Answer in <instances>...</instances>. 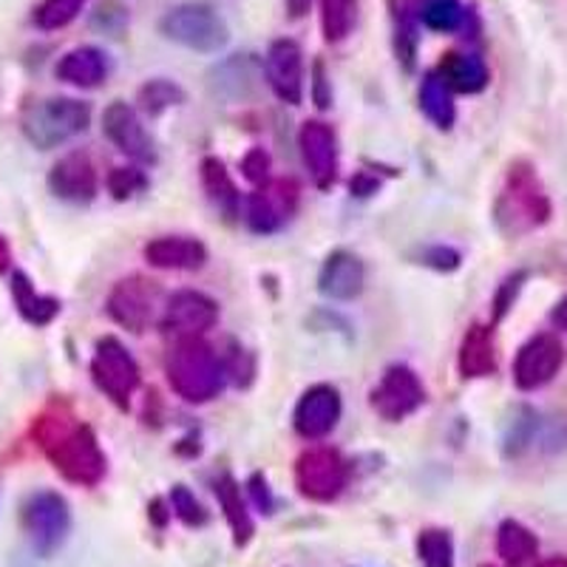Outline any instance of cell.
I'll return each mask as SVG.
<instances>
[{
    "instance_id": "1",
    "label": "cell",
    "mask_w": 567,
    "mask_h": 567,
    "mask_svg": "<svg viewBox=\"0 0 567 567\" xmlns=\"http://www.w3.org/2000/svg\"><path fill=\"white\" fill-rule=\"evenodd\" d=\"M34 440L49 457V463L58 468L60 477L69 483L94 488L103 483L109 460L100 449L97 434L91 432V425L80 423L65 406H49L32 429Z\"/></svg>"
},
{
    "instance_id": "2",
    "label": "cell",
    "mask_w": 567,
    "mask_h": 567,
    "mask_svg": "<svg viewBox=\"0 0 567 567\" xmlns=\"http://www.w3.org/2000/svg\"><path fill=\"white\" fill-rule=\"evenodd\" d=\"M165 374L168 383L185 403H210L213 398H219L225 389V361L221 354L210 347L207 341L196 338H179L171 347L168 361H165Z\"/></svg>"
},
{
    "instance_id": "3",
    "label": "cell",
    "mask_w": 567,
    "mask_h": 567,
    "mask_svg": "<svg viewBox=\"0 0 567 567\" xmlns=\"http://www.w3.org/2000/svg\"><path fill=\"white\" fill-rule=\"evenodd\" d=\"M159 32L187 52L219 54L230 43V29L219 9L205 0H187L159 20Z\"/></svg>"
},
{
    "instance_id": "4",
    "label": "cell",
    "mask_w": 567,
    "mask_h": 567,
    "mask_svg": "<svg viewBox=\"0 0 567 567\" xmlns=\"http://www.w3.org/2000/svg\"><path fill=\"white\" fill-rule=\"evenodd\" d=\"M91 123V105L83 100L49 97L23 114V134L34 148L52 151L83 134Z\"/></svg>"
},
{
    "instance_id": "5",
    "label": "cell",
    "mask_w": 567,
    "mask_h": 567,
    "mask_svg": "<svg viewBox=\"0 0 567 567\" xmlns=\"http://www.w3.org/2000/svg\"><path fill=\"white\" fill-rule=\"evenodd\" d=\"M23 530L32 550L43 559L58 554L71 530V511L58 491H38L23 503Z\"/></svg>"
},
{
    "instance_id": "6",
    "label": "cell",
    "mask_w": 567,
    "mask_h": 567,
    "mask_svg": "<svg viewBox=\"0 0 567 567\" xmlns=\"http://www.w3.org/2000/svg\"><path fill=\"white\" fill-rule=\"evenodd\" d=\"M352 468L338 449L318 445L307 449L296 463V488L298 494L312 503H332L347 491Z\"/></svg>"
},
{
    "instance_id": "7",
    "label": "cell",
    "mask_w": 567,
    "mask_h": 567,
    "mask_svg": "<svg viewBox=\"0 0 567 567\" xmlns=\"http://www.w3.org/2000/svg\"><path fill=\"white\" fill-rule=\"evenodd\" d=\"M91 378L94 386L114 403L116 409L128 412L131 394L140 386V367H136L134 354L125 349L123 341L116 338H100L94 358H91Z\"/></svg>"
},
{
    "instance_id": "8",
    "label": "cell",
    "mask_w": 567,
    "mask_h": 567,
    "mask_svg": "<svg viewBox=\"0 0 567 567\" xmlns=\"http://www.w3.org/2000/svg\"><path fill=\"white\" fill-rule=\"evenodd\" d=\"M301 187L296 179H267L258 185L245 205V221L258 236H270L281 230L296 216Z\"/></svg>"
},
{
    "instance_id": "9",
    "label": "cell",
    "mask_w": 567,
    "mask_h": 567,
    "mask_svg": "<svg viewBox=\"0 0 567 567\" xmlns=\"http://www.w3.org/2000/svg\"><path fill=\"white\" fill-rule=\"evenodd\" d=\"M162 307V290L156 281L142 276H128L114 284L109 292L105 310L116 323L128 332H145L156 321V310Z\"/></svg>"
},
{
    "instance_id": "10",
    "label": "cell",
    "mask_w": 567,
    "mask_h": 567,
    "mask_svg": "<svg viewBox=\"0 0 567 567\" xmlns=\"http://www.w3.org/2000/svg\"><path fill=\"white\" fill-rule=\"evenodd\" d=\"M425 403V389L420 383L417 372L406 363H394L383 372L378 386L369 394V406L386 423H400V420L412 417Z\"/></svg>"
},
{
    "instance_id": "11",
    "label": "cell",
    "mask_w": 567,
    "mask_h": 567,
    "mask_svg": "<svg viewBox=\"0 0 567 567\" xmlns=\"http://www.w3.org/2000/svg\"><path fill=\"white\" fill-rule=\"evenodd\" d=\"M159 323L176 338L205 336L219 323V303L199 290H179L165 301Z\"/></svg>"
},
{
    "instance_id": "12",
    "label": "cell",
    "mask_w": 567,
    "mask_h": 567,
    "mask_svg": "<svg viewBox=\"0 0 567 567\" xmlns=\"http://www.w3.org/2000/svg\"><path fill=\"white\" fill-rule=\"evenodd\" d=\"M103 134L109 136L128 159L140 162V165H156V159H159V154H156V142L151 140V134L145 131L140 114H136L128 103H123V100H114V103L103 111Z\"/></svg>"
},
{
    "instance_id": "13",
    "label": "cell",
    "mask_w": 567,
    "mask_h": 567,
    "mask_svg": "<svg viewBox=\"0 0 567 567\" xmlns=\"http://www.w3.org/2000/svg\"><path fill=\"white\" fill-rule=\"evenodd\" d=\"M561 363H565V347L556 336L545 332L536 336L519 349L514 361V383L523 392H534L550 383L559 374Z\"/></svg>"
},
{
    "instance_id": "14",
    "label": "cell",
    "mask_w": 567,
    "mask_h": 567,
    "mask_svg": "<svg viewBox=\"0 0 567 567\" xmlns=\"http://www.w3.org/2000/svg\"><path fill=\"white\" fill-rule=\"evenodd\" d=\"M265 71L267 85L272 89L281 103L301 105L303 100V52L296 40H272L270 49L265 54Z\"/></svg>"
},
{
    "instance_id": "15",
    "label": "cell",
    "mask_w": 567,
    "mask_h": 567,
    "mask_svg": "<svg viewBox=\"0 0 567 567\" xmlns=\"http://www.w3.org/2000/svg\"><path fill=\"white\" fill-rule=\"evenodd\" d=\"M298 148L301 159L310 171L318 190H329L338 179V136L332 125L321 120H307L298 131Z\"/></svg>"
},
{
    "instance_id": "16",
    "label": "cell",
    "mask_w": 567,
    "mask_h": 567,
    "mask_svg": "<svg viewBox=\"0 0 567 567\" xmlns=\"http://www.w3.org/2000/svg\"><path fill=\"white\" fill-rule=\"evenodd\" d=\"M341 392L329 383H316L298 400L292 423L303 440H323L336 432L341 420Z\"/></svg>"
},
{
    "instance_id": "17",
    "label": "cell",
    "mask_w": 567,
    "mask_h": 567,
    "mask_svg": "<svg viewBox=\"0 0 567 567\" xmlns=\"http://www.w3.org/2000/svg\"><path fill=\"white\" fill-rule=\"evenodd\" d=\"M97 168L91 162L89 154L83 151H71V154L60 156L54 162V168L49 171V190L58 199L71 202V205H89L97 196Z\"/></svg>"
},
{
    "instance_id": "18",
    "label": "cell",
    "mask_w": 567,
    "mask_h": 567,
    "mask_svg": "<svg viewBox=\"0 0 567 567\" xmlns=\"http://www.w3.org/2000/svg\"><path fill=\"white\" fill-rule=\"evenodd\" d=\"M261 63L256 54H233L207 71V89L213 97L227 100V103H241L256 94L258 78H261Z\"/></svg>"
},
{
    "instance_id": "19",
    "label": "cell",
    "mask_w": 567,
    "mask_h": 567,
    "mask_svg": "<svg viewBox=\"0 0 567 567\" xmlns=\"http://www.w3.org/2000/svg\"><path fill=\"white\" fill-rule=\"evenodd\" d=\"M367 287V267L354 252L336 250L329 252L318 276V290L332 301H354Z\"/></svg>"
},
{
    "instance_id": "20",
    "label": "cell",
    "mask_w": 567,
    "mask_h": 567,
    "mask_svg": "<svg viewBox=\"0 0 567 567\" xmlns=\"http://www.w3.org/2000/svg\"><path fill=\"white\" fill-rule=\"evenodd\" d=\"M145 261L159 270H202L207 265V247L187 236H162L145 245Z\"/></svg>"
},
{
    "instance_id": "21",
    "label": "cell",
    "mask_w": 567,
    "mask_h": 567,
    "mask_svg": "<svg viewBox=\"0 0 567 567\" xmlns=\"http://www.w3.org/2000/svg\"><path fill=\"white\" fill-rule=\"evenodd\" d=\"M54 74L74 89H97L109 78V58L97 45H78L60 58Z\"/></svg>"
},
{
    "instance_id": "22",
    "label": "cell",
    "mask_w": 567,
    "mask_h": 567,
    "mask_svg": "<svg viewBox=\"0 0 567 567\" xmlns=\"http://www.w3.org/2000/svg\"><path fill=\"white\" fill-rule=\"evenodd\" d=\"M437 74L452 94H480L488 85V65L480 54L449 52L437 65Z\"/></svg>"
},
{
    "instance_id": "23",
    "label": "cell",
    "mask_w": 567,
    "mask_h": 567,
    "mask_svg": "<svg viewBox=\"0 0 567 567\" xmlns=\"http://www.w3.org/2000/svg\"><path fill=\"white\" fill-rule=\"evenodd\" d=\"M199 176H202V187H205L207 199H210V205L216 207V213H219L221 219L225 221L239 219L241 196L236 182H233L230 174H227L225 162L216 159V156H205V159H202Z\"/></svg>"
},
{
    "instance_id": "24",
    "label": "cell",
    "mask_w": 567,
    "mask_h": 567,
    "mask_svg": "<svg viewBox=\"0 0 567 567\" xmlns=\"http://www.w3.org/2000/svg\"><path fill=\"white\" fill-rule=\"evenodd\" d=\"M417 0H389L394 23V54L398 63L406 71H414L417 65V45H420V18Z\"/></svg>"
},
{
    "instance_id": "25",
    "label": "cell",
    "mask_w": 567,
    "mask_h": 567,
    "mask_svg": "<svg viewBox=\"0 0 567 567\" xmlns=\"http://www.w3.org/2000/svg\"><path fill=\"white\" fill-rule=\"evenodd\" d=\"M12 298L18 312L23 316V321H29L32 327H49V323L60 316L58 298L40 296L27 272H12Z\"/></svg>"
},
{
    "instance_id": "26",
    "label": "cell",
    "mask_w": 567,
    "mask_h": 567,
    "mask_svg": "<svg viewBox=\"0 0 567 567\" xmlns=\"http://www.w3.org/2000/svg\"><path fill=\"white\" fill-rule=\"evenodd\" d=\"M496 369L494 336L488 327H471L460 343V372L463 378H488Z\"/></svg>"
},
{
    "instance_id": "27",
    "label": "cell",
    "mask_w": 567,
    "mask_h": 567,
    "mask_svg": "<svg viewBox=\"0 0 567 567\" xmlns=\"http://www.w3.org/2000/svg\"><path fill=\"white\" fill-rule=\"evenodd\" d=\"M216 496H219V505H221V511H225V519L233 530V542H236L239 548H245L247 542L252 539V530H256V525H252L250 511H247L245 499H241L239 483H236L230 474H221V477L216 480Z\"/></svg>"
},
{
    "instance_id": "28",
    "label": "cell",
    "mask_w": 567,
    "mask_h": 567,
    "mask_svg": "<svg viewBox=\"0 0 567 567\" xmlns=\"http://www.w3.org/2000/svg\"><path fill=\"white\" fill-rule=\"evenodd\" d=\"M420 111H423L440 131H452L457 120L452 89L440 80L437 71H429L420 83Z\"/></svg>"
},
{
    "instance_id": "29",
    "label": "cell",
    "mask_w": 567,
    "mask_h": 567,
    "mask_svg": "<svg viewBox=\"0 0 567 567\" xmlns=\"http://www.w3.org/2000/svg\"><path fill=\"white\" fill-rule=\"evenodd\" d=\"M496 554L508 567H525L539 554V542L523 523L505 519L496 530Z\"/></svg>"
},
{
    "instance_id": "30",
    "label": "cell",
    "mask_w": 567,
    "mask_h": 567,
    "mask_svg": "<svg viewBox=\"0 0 567 567\" xmlns=\"http://www.w3.org/2000/svg\"><path fill=\"white\" fill-rule=\"evenodd\" d=\"M358 27V0H321V32L327 43H343Z\"/></svg>"
},
{
    "instance_id": "31",
    "label": "cell",
    "mask_w": 567,
    "mask_h": 567,
    "mask_svg": "<svg viewBox=\"0 0 567 567\" xmlns=\"http://www.w3.org/2000/svg\"><path fill=\"white\" fill-rule=\"evenodd\" d=\"M417 18L432 32H457L465 23V9L460 0H417Z\"/></svg>"
},
{
    "instance_id": "32",
    "label": "cell",
    "mask_w": 567,
    "mask_h": 567,
    "mask_svg": "<svg viewBox=\"0 0 567 567\" xmlns=\"http://www.w3.org/2000/svg\"><path fill=\"white\" fill-rule=\"evenodd\" d=\"M185 100H187L185 89H182L179 83H174V80H165V78L148 80V83L140 89V109L148 116L165 114V111L174 109V105H182Z\"/></svg>"
},
{
    "instance_id": "33",
    "label": "cell",
    "mask_w": 567,
    "mask_h": 567,
    "mask_svg": "<svg viewBox=\"0 0 567 567\" xmlns=\"http://www.w3.org/2000/svg\"><path fill=\"white\" fill-rule=\"evenodd\" d=\"M417 556L423 567H454V539L443 528H425L417 536Z\"/></svg>"
},
{
    "instance_id": "34",
    "label": "cell",
    "mask_w": 567,
    "mask_h": 567,
    "mask_svg": "<svg viewBox=\"0 0 567 567\" xmlns=\"http://www.w3.org/2000/svg\"><path fill=\"white\" fill-rule=\"evenodd\" d=\"M83 7L85 0H43L34 9V27L43 32H58V29L69 27L71 20H78Z\"/></svg>"
},
{
    "instance_id": "35",
    "label": "cell",
    "mask_w": 567,
    "mask_h": 567,
    "mask_svg": "<svg viewBox=\"0 0 567 567\" xmlns=\"http://www.w3.org/2000/svg\"><path fill=\"white\" fill-rule=\"evenodd\" d=\"M128 7L123 0H100L94 14H91V27L109 34V38H123V32L128 29Z\"/></svg>"
},
{
    "instance_id": "36",
    "label": "cell",
    "mask_w": 567,
    "mask_h": 567,
    "mask_svg": "<svg viewBox=\"0 0 567 567\" xmlns=\"http://www.w3.org/2000/svg\"><path fill=\"white\" fill-rule=\"evenodd\" d=\"M171 514L179 523H185L187 528H202V525H207L205 505L196 499V494L187 485H174L171 488Z\"/></svg>"
},
{
    "instance_id": "37",
    "label": "cell",
    "mask_w": 567,
    "mask_h": 567,
    "mask_svg": "<svg viewBox=\"0 0 567 567\" xmlns=\"http://www.w3.org/2000/svg\"><path fill=\"white\" fill-rule=\"evenodd\" d=\"M148 187V176L140 168H114L109 174V194L116 202H128Z\"/></svg>"
},
{
    "instance_id": "38",
    "label": "cell",
    "mask_w": 567,
    "mask_h": 567,
    "mask_svg": "<svg viewBox=\"0 0 567 567\" xmlns=\"http://www.w3.org/2000/svg\"><path fill=\"white\" fill-rule=\"evenodd\" d=\"M460 261H463V256L454 247L445 245H432L420 252V265L432 267L437 272H454L460 267Z\"/></svg>"
},
{
    "instance_id": "39",
    "label": "cell",
    "mask_w": 567,
    "mask_h": 567,
    "mask_svg": "<svg viewBox=\"0 0 567 567\" xmlns=\"http://www.w3.org/2000/svg\"><path fill=\"white\" fill-rule=\"evenodd\" d=\"M241 174H245L247 182L252 185H265L270 179V154L265 148H250L241 159Z\"/></svg>"
},
{
    "instance_id": "40",
    "label": "cell",
    "mask_w": 567,
    "mask_h": 567,
    "mask_svg": "<svg viewBox=\"0 0 567 567\" xmlns=\"http://www.w3.org/2000/svg\"><path fill=\"white\" fill-rule=\"evenodd\" d=\"M225 372L236 381V386H250L252 372H256V369H252V358L245 349L236 347L230 354V363H225Z\"/></svg>"
},
{
    "instance_id": "41",
    "label": "cell",
    "mask_w": 567,
    "mask_h": 567,
    "mask_svg": "<svg viewBox=\"0 0 567 567\" xmlns=\"http://www.w3.org/2000/svg\"><path fill=\"white\" fill-rule=\"evenodd\" d=\"M310 80H312V103H316L321 111H327L329 105H332V85H329L327 65H323L321 60L312 65Z\"/></svg>"
},
{
    "instance_id": "42",
    "label": "cell",
    "mask_w": 567,
    "mask_h": 567,
    "mask_svg": "<svg viewBox=\"0 0 567 567\" xmlns=\"http://www.w3.org/2000/svg\"><path fill=\"white\" fill-rule=\"evenodd\" d=\"M247 491H250L252 505H256L258 511H265V514H272V508H276V499H272L270 483H267V480H265V474H252V477L247 480Z\"/></svg>"
},
{
    "instance_id": "43",
    "label": "cell",
    "mask_w": 567,
    "mask_h": 567,
    "mask_svg": "<svg viewBox=\"0 0 567 567\" xmlns=\"http://www.w3.org/2000/svg\"><path fill=\"white\" fill-rule=\"evenodd\" d=\"M523 281H525V272H516V276H511L508 281L499 287V292H496V298H494V316L496 318H503L505 312L511 310V303H514V298H516V292H519V287H523Z\"/></svg>"
},
{
    "instance_id": "44",
    "label": "cell",
    "mask_w": 567,
    "mask_h": 567,
    "mask_svg": "<svg viewBox=\"0 0 567 567\" xmlns=\"http://www.w3.org/2000/svg\"><path fill=\"white\" fill-rule=\"evenodd\" d=\"M349 190H352V196H358V199H367V196L381 190V179L369 174V171H361V174H354L352 179H349Z\"/></svg>"
},
{
    "instance_id": "45",
    "label": "cell",
    "mask_w": 567,
    "mask_h": 567,
    "mask_svg": "<svg viewBox=\"0 0 567 567\" xmlns=\"http://www.w3.org/2000/svg\"><path fill=\"white\" fill-rule=\"evenodd\" d=\"M148 516H151V519H154L156 525H159V528H165V525H168V516H171V511H168V505H165V499H159V496H156L154 503L148 505Z\"/></svg>"
},
{
    "instance_id": "46",
    "label": "cell",
    "mask_w": 567,
    "mask_h": 567,
    "mask_svg": "<svg viewBox=\"0 0 567 567\" xmlns=\"http://www.w3.org/2000/svg\"><path fill=\"white\" fill-rule=\"evenodd\" d=\"M284 7L292 20H301L312 9V0H284Z\"/></svg>"
},
{
    "instance_id": "47",
    "label": "cell",
    "mask_w": 567,
    "mask_h": 567,
    "mask_svg": "<svg viewBox=\"0 0 567 567\" xmlns=\"http://www.w3.org/2000/svg\"><path fill=\"white\" fill-rule=\"evenodd\" d=\"M550 321H554V327L567 329V298H561V301L556 303V310H554V316H550Z\"/></svg>"
},
{
    "instance_id": "48",
    "label": "cell",
    "mask_w": 567,
    "mask_h": 567,
    "mask_svg": "<svg viewBox=\"0 0 567 567\" xmlns=\"http://www.w3.org/2000/svg\"><path fill=\"white\" fill-rule=\"evenodd\" d=\"M12 267V250H9V241L0 236V276Z\"/></svg>"
},
{
    "instance_id": "49",
    "label": "cell",
    "mask_w": 567,
    "mask_h": 567,
    "mask_svg": "<svg viewBox=\"0 0 567 567\" xmlns=\"http://www.w3.org/2000/svg\"><path fill=\"white\" fill-rule=\"evenodd\" d=\"M536 567H567V559H565V556H554V559L539 561V565H536Z\"/></svg>"
},
{
    "instance_id": "50",
    "label": "cell",
    "mask_w": 567,
    "mask_h": 567,
    "mask_svg": "<svg viewBox=\"0 0 567 567\" xmlns=\"http://www.w3.org/2000/svg\"><path fill=\"white\" fill-rule=\"evenodd\" d=\"M483 567H494V565H483Z\"/></svg>"
}]
</instances>
